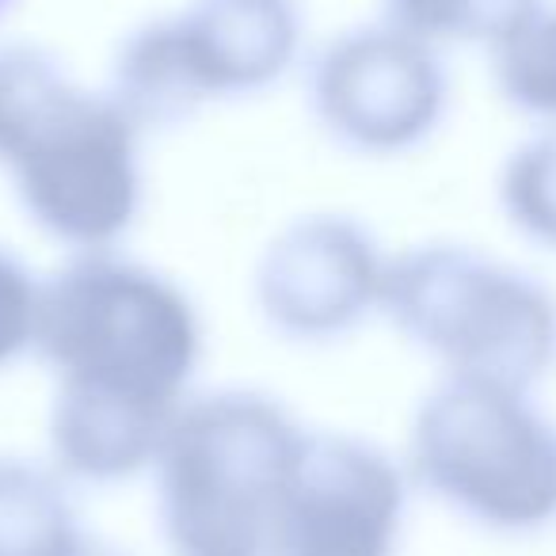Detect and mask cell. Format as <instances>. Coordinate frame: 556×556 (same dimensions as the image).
Listing matches in <instances>:
<instances>
[{
    "instance_id": "obj_1",
    "label": "cell",
    "mask_w": 556,
    "mask_h": 556,
    "mask_svg": "<svg viewBox=\"0 0 556 556\" xmlns=\"http://www.w3.org/2000/svg\"><path fill=\"white\" fill-rule=\"evenodd\" d=\"M35 351L58 378L50 454L62 477L130 480L156 462L202 358L191 298L146 263L85 252L42 282Z\"/></svg>"
},
{
    "instance_id": "obj_2",
    "label": "cell",
    "mask_w": 556,
    "mask_h": 556,
    "mask_svg": "<svg viewBox=\"0 0 556 556\" xmlns=\"http://www.w3.org/2000/svg\"><path fill=\"white\" fill-rule=\"evenodd\" d=\"M0 168L62 244L111 252L141 210V126L39 47H0Z\"/></svg>"
},
{
    "instance_id": "obj_3",
    "label": "cell",
    "mask_w": 556,
    "mask_h": 556,
    "mask_svg": "<svg viewBox=\"0 0 556 556\" xmlns=\"http://www.w3.org/2000/svg\"><path fill=\"white\" fill-rule=\"evenodd\" d=\"M302 439L275 396L252 389L187 396L153 462L172 556H267Z\"/></svg>"
},
{
    "instance_id": "obj_4",
    "label": "cell",
    "mask_w": 556,
    "mask_h": 556,
    "mask_svg": "<svg viewBox=\"0 0 556 556\" xmlns=\"http://www.w3.org/2000/svg\"><path fill=\"white\" fill-rule=\"evenodd\" d=\"M381 309L454 381L530 393L556 366V298L477 248L419 244L389 260Z\"/></svg>"
},
{
    "instance_id": "obj_5",
    "label": "cell",
    "mask_w": 556,
    "mask_h": 556,
    "mask_svg": "<svg viewBox=\"0 0 556 556\" xmlns=\"http://www.w3.org/2000/svg\"><path fill=\"white\" fill-rule=\"evenodd\" d=\"M408 477L480 530H553L556 424L522 389L446 378L412 419Z\"/></svg>"
},
{
    "instance_id": "obj_6",
    "label": "cell",
    "mask_w": 556,
    "mask_h": 556,
    "mask_svg": "<svg viewBox=\"0 0 556 556\" xmlns=\"http://www.w3.org/2000/svg\"><path fill=\"white\" fill-rule=\"evenodd\" d=\"M302 50L298 0H191L118 42L108 92L141 126L278 85Z\"/></svg>"
},
{
    "instance_id": "obj_7",
    "label": "cell",
    "mask_w": 556,
    "mask_h": 556,
    "mask_svg": "<svg viewBox=\"0 0 556 556\" xmlns=\"http://www.w3.org/2000/svg\"><path fill=\"white\" fill-rule=\"evenodd\" d=\"M309 96L320 126L363 156L419 149L446 118L450 77L439 47L393 24L351 27L317 54Z\"/></svg>"
},
{
    "instance_id": "obj_8",
    "label": "cell",
    "mask_w": 556,
    "mask_h": 556,
    "mask_svg": "<svg viewBox=\"0 0 556 556\" xmlns=\"http://www.w3.org/2000/svg\"><path fill=\"white\" fill-rule=\"evenodd\" d=\"M408 480L374 442L305 431L267 556H396Z\"/></svg>"
},
{
    "instance_id": "obj_9",
    "label": "cell",
    "mask_w": 556,
    "mask_h": 556,
    "mask_svg": "<svg viewBox=\"0 0 556 556\" xmlns=\"http://www.w3.org/2000/svg\"><path fill=\"white\" fill-rule=\"evenodd\" d=\"M386 275L389 260L366 225L313 214L270 240L255 267V302L278 336L328 343L381 309Z\"/></svg>"
},
{
    "instance_id": "obj_10",
    "label": "cell",
    "mask_w": 556,
    "mask_h": 556,
    "mask_svg": "<svg viewBox=\"0 0 556 556\" xmlns=\"http://www.w3.org/2000/svg\"><path fill=\"white\" fill-rule=\"evenodd\" d=\"M492 77L503 103L556 130V9L541 4L507 39L495 42Z\"/></svg>"
},
{
    "instance_id": "obj_11",
    "label": "cell",
    "mask_w": 556,
    "mask_h": 556,
    "mask_svg": "<svg viewBox=\"0 0 556 556\" xmlns=\"http://www.w3.org/2000/svg\"><path fill=\"white\" fill-rule=\"evenodd\" d=\"M386 24L431 47H488L507 39L545 0H381Z\"/></svg>"
},
{
    "instance_id": "obj_12",
    "label": "cell",
    "mask_w": 556,
    "mask_h": 556,
    "mask_svg": "<svg viewBox=\"0 0 556 556\" xmlns=\"http://www.w3.org/2000/svg\"><path fill=\"white\" fill-rule=\"evenodd\" d=\"M73 518L77 510L58 472L0 457V556H35Z\"/></svg>"
},
{
    "instance_id": "obj_13",
    "label": "cell",
    "mask_w": 556,
    "mask_h": 556,
    "mask_svg": "<svg viewBox=\"0 0 556 556\" xmlns=\"http://www.w3.org/2000/svg\"><path fill=\"white\" fill-rule=\"evenodd\" d=\"M500 210L530 244L556 252V130L522 141L500 168Z\"/></svg>"
},
{
    "instance_id": "obj_14",
    "label": "cell",
    "mask_w": 556,
    "mask_h": 556,
    "mask_svg": "<svg viewBox=\"0 0 556 556\" xmlns=\"http://www.w3.org/2000/svg\"><path fill=\"white\" fill-rule=\"evenodd\" d=\"M39 305H42V282L0 248V370L12 366L20 355L35 351L39 336Z\"/></svg>"
},
{
    "instance_id": "obj_15",
    "label": "cell",
    "mask_w": 556,
    "mask_h": 556,
    "mask_svg": "<svg viewBox=\"0 0 556 556\" xmlns=\"http://www.w3.org/2000/svg\"><path fill=\"white\" fill-rule=\"evenodd\" d=\"M35 556H126V553L111 545V541H103L96 530H88L80 518H73V522L65 526V530H58Z\"/></svg>"
},
{
    "instance_id": "obj_16",
    "label": "cell",
    "mask_w": 556,
    "mask_h": 556,
    "mask_svg": "<svg viewBox=\"0 0 556 556\" xmlns=\"http://www.w3.org/2000/svg\"><path fill=\"white\" fill-rule=\"evenodd\" d=\"M12 9H16V0H0V20L9 16V12H12Z\"/></svg>"
}]
</instances>
